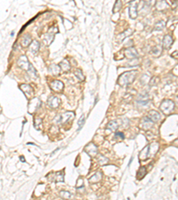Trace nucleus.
Returning <instances> with one entry per match:
<instances>
[{
	"label": "nucleus",
	"instance_id": "f257e3e1",
	"mask_svg": "<svg viewBox=\"0 0 178 200\" xmlns=\"http://www.w3.org/2000/svg\"><path fill=\"white\" fill-rule=\"evenodd\" d=\"M136 77V71H127V72L123 73L122 75L120 76L118 79V84L120 85V87H124V85L131 84L134 79Z\"/></svg>",
	"mask_w": 178,
	"mask_h": 200
},
{
	"label": "nucleus",
	"instance_id": "f03ea898",
	"mask_svg": "<svg viewBox=\"0 0 178 200\" xmlns=\"http://www.w3.org/2000/svg\"><path fill=\"white\" fill-rule=\"evenodd\" d=\"M74 118V113L73 112H65L62 115H59L55 118L54 122L58 125H63L69 121H70L71 119H73Z\"/></svg>",
	"mask_w": 178,
	"mask_h": 200
},
{
	"label": "nucleus",
	"instance_id": "7ed1b4c3",
	"mask_svg": "<svg viewBox=\"0 0 178 200\" xmlns=\"http://www.w3.org/2000/svg\"><path fill=\"white\" fill-rule=\"evenodd\" d=\"M159 109L164 114H169L175 109V102L170 101V100H165L161 102Z\"/></svg>",
	"mask_w": 178,
	"mask_h": 200
},
{
	"label": "nucleus",
	"instance_id": "20e7f679",
	"mask_svg": "<svg viewBox=\"0 0 178 200\" xmlns=\"http://www.w3.org/2000/svg\"><path fill=\"white\" fill-rule=\"evenodd\" d=\"M41 106V101L38 98H34L32 99L29 103V114H33L35 113Z\"/></svg>",
	"mask_w": 178,
	"mask_h": 200
},
{
	"label": "nucleus",
	"instance_id": "39448f33",
	"mask_svg": "<svg viewBox=\"0 0 178 200\" xmlns=\"http://www.w3.org/2000/svg\"><path fill=\"white\" fill-rule=\"evenodd\" d=\"M47 177L52 181L63 182L64 181V173H63V171H62V172H57V173H51L47 174Z\"/></svg>",
	"mask_w": 178,
	"mask_h": 200
},
{
	"label": "nucleus",
	"instance_id": "423d86ee",
	"mask_svg": "<svg viewBox=\"0 0 178 200\" xmlns=\"http://www.w3.org/2000/svg\"><path fill=\"white\" fill-rule=\"evenodd\" d=\"M58 32V30H57V27H52L50 30H48V32L47 33V35H46V37H44V43H46V45H47V46H49L51 43L53 42V40H54V35L56 34Z\"/></svg>",
	"mask_w": 178,
	"mask_h": 200
},
{
	"label": "nucleus",
	"instance_id": "0eeeda50",
	"mask_svg": "<svg viewBox=\"0 0 178 200\" xmlns=\"http://www.w3.org/2000/svg\"><path fill=\"white\" fill-rule=\"evenodd\" d=\"M138 1H131L129 6V16L131 19H136L137 17V6Z\"/></svg>",
	"mask_w": 178,
	"mask_h": 200
},
{
	"label": "nucleus",
	"instance_id": "6e6552de",
	"mask_svg": "<svg viewBox=\"0 0 178 200\" xmlns=\"http://www.w3.org/2000/svg\"><path fill=\"white\" fill-rule=\"evenodd\" d=\"M50 87L54 92L56 93H61L63 88H64V84L62 81H59V80H54L50 84Z\"/></svg>",
	"mask_w": 178,
	"mask_h": 200
},
{
	"label": "nucleus",
	"instance_id": "1a4fd4ad",
	"mask_svg": "<svg viewBox=\"0 0 178 200\" xmlns=\"http://www.w3.org/2000/svg\"><path fill=\"white\" fill-rule=\"evenodd\" d=\"M159 145L158 142H152V143H151L149 146H147L148 158H152V156H154L159 150Z\"/></svg>",
	"mask_w": 178,
	"mask_h": 200
},
{
	"label": "nucleus",
	"instance_id": "9d476101",
	"mask_svg": "<svg viewBox=\"0 0 178 200\" xmlns=\"http://www.w3.org/2000/svg\"><path fill=\"white\" fill-rule=\"evenodd\" d=\"M85 151L90 156H92V158H94V156H95L98 154V149H97V147L94 143H92V142L85 147Z\"/></svg>",
	"mask_w": 178,
	"mask_h": 200
},
{
	"label": "nucleus",
	"instance_id": "9b49d317",
	"mask_svg": "<svg viewBox=\"0 0 178 200\" xmlns=\"http://www.w3.org/2000/svg\"><path fill=\"white\" fill-rule=\"evenodd\" d=\"M17 65L22 69H26V70H29V66H31V64L29 63V61H28V58L25 56V55H22L18 62H17Z\"/></svg>",
	"mask_w": 178,
	"mask_h": 200
},
{
	"label": "nucleus",
	"instance_id": "f8f14e48",
	"mask_svg": "<svg viewBox=\"0 0 178 200\" xmlns=\"http://www.w3.org/2000/svg\"><path fill=\"white\" fill-rule=\"evenodd\" d=\"M20 89L25 93V95H26L27 98H31V97H32L34 91H33V88H32L29 84H22L20 85Z\"/></svg>",
	"mask_w": 178,
	"mask_h": 200
},
{
	"label": "nucleus",
	"instance_id": "ddd939ff",
	"mask_svg": "<svg viewBox=\"0 0 178 200\" xmlns=\"http://www.w3.org/2000/svg\"><path fill=\"white\" fill-rule=\"evenodd\" d=\"M47 104L52 109H57L61 104V101H60V99H59L58 97H56V96H51L48 99Z\"/></svg>",
	"mask_w": 178,
	"mask_h": 200
},
{
	"label": "nucleus",
	"instance_id": "4468645a",
	"mask_svg": "<svg viewBox=\"0 0 178 200\" xmlns=\"http://www.w3.org/2000/svg\"><path fill=\"white\" fill-rule=\"evenodd\" d=\"M125 56L127 57V59H136V57L138 56V53L137 51L134 48V47H128L125 50L124 52Z\"/></svg>",
	"mask_w": 178,
	"mask_h": 200
},
{
	"label": "nucleus",
	"instance_id": "2eb2a0df",
	"mask_svg": "<svg viewBox=\"0 0 178 200\" xmlns=\"http://www.w3.org/2000/svg\"><path fill=\"white\" fill-rule=\"evenodd\" d=\"M152 125H153V122L148 117L143 118L142 119V121H141V127L143 128V129H144V130L150 129V128L152 126Z\"/></svg>",
	"mask_w": 178,
	"mask_h": 200
},
{
	"label": "nucleus",
	"instance_id": "dca6fc26",
	"mask_svg": "<svg viewBox=\"0 0 178 200\" xmlns=\"http://www.w3.org/2000/svg\"><path fill=\"white\" fill-rule=\"evenodd\" d=\"M172 44H173V38L171 37V36L166 35L164 37V38H163V41H162L163 48H164V49H169L171 47Z\"/></svg>",
	"mask_w": 178,
	"mask_h": 200
},
{
	"label": "nucleus",
	"instance_id": "f3484780",
	"mask_svg": "<svg viewBox=\"0 0 178 200\" xmlns=\"http://www.w3.org/2000/svg\"><path fill=\"white\" fill-rule=\"evenodd\" d=\"M148 118H149L152 122H158L161 119V116L160 114L156 111V110H151L149 111V113H148Z\"/></svg>",
	"mask_w": 178,
	"mask_h": 200
},
{
	"label": "nucleus",
	"instance_id": "a211bd4d",
	"mask_svg": "<svg viewBox=\"0 0 178 200\" xmlns=\"http://www.w3.org/2000/svg\"><path fill=\"white\" fill-rule=\"evenodd\" d=\"M48 70H49V72H50L52 75H54V76H57V75L60 74L62 69H61V67L59 66V65H56V64H52V65H50V66H49Z\"/></svg>",
	"mask_w": 178,
	"mask_h": 200
},
{
	"label": "nucleus",
	"instance_id": "6ab92c4d",
	"mask_svg": "<svg viewBox=\"0 0 178 200\" xmlns=\"http://www.w3.org/2000/svg\"><path fill=\"white\" fill-rule=\"evenodd\" d=\"M39 48H40V44L37 40L32 41L31 46H29V50H31V52L34 54H36L39 51Z\"/></svg>",
	"mask_w": 178,
	"mask_h": 200
},
{
	"label": "nucleus",
	"instance_id": "aec40b11",
	"mask_svg": "<svg viewBox=\"0 0 178 200\" xmlns=\"http://www.w3.org/2000/svg\"><path fill=\"white\" fill-rule=\"evenodd\" d=\"M102 178V172H97L95 175H93L92 177L89 178L88 181H89V182H90V183H96V182H99Z\"/></svg>",
	"mask_w": 178,
	"mask_h": 200
},
{
	"label": "nucleus",
	"instance_id": "412c9836",
	"mask_svg": "<svg viewBox=\"0 0 178 200\" xmlns=\"http://www.w3.org/2000/svg\"><path fill=\"white\" fill-rule=\"evenodd\" d=\"M60 67H61L62 70L64 71V72H67V71L70 70V62H69V61L67 59H64L63 61L61 62Z\"/></svg>",
	"mask_w": 178,
	"mask_h": 200
},
{
	"label": "nucleus",
	"instance_id": "4be33fe9",
	"mask_svg": "<svg viewBox=\"0 0 178 200\" xmlns=\"http://www.w3.org/2000/svg\"><path fill=\"white\" fill-rule=\"evenodd\" d=\"M31 37L29 35H25L22 39V46L23 47H27L29 46H31Z\"/></svg>",
	"mask_w": 178,
	"mask_h": 200
},
{
	"label": "nucleus",
	"instance_id": "5701e85b",
	"mask_svg": "<svg viewBox=\"0 0 178 200\" xmlns=\"http://www.w3.org/2000/svg\"><path fill=\"white\" fill-rule=\"evenodd\" d=\"M137 102H138L139 104H141V105H147L148 103L150 102V101H149V99H148L147 94H144V95L142 94V95H140V97L138 98Z\"/></svg>",
	"mask_w": 178,
	"mask_h": 200
},
{
	"label": "nucleus",
	"instance_id": "b1692460",
	"mask_svg": "<svg viewBox=\"0 0 178 200\" xmlns=\"http://www.w3.org/2000/svg\"><path fill=\"white\" fill-rule=\"evenodd\" d=\"M118 125L116 121H111L108 123L107 125V129L110 130L111 132H115L117 129H118Z\"/></svg>",
	"mask_w": 178,
	"mask_h": 200
},
{
	"label": "nucleus",
	"instance_id": "393cba45",
	"mask_svg": "<svg viewBox=\"0 0 178 200\" xmlns=\"http://www.w3.org/2000/svg\"><path fill=\"white\" fill-rule=\"evenodd\" d=\"M133 33H134V30H130V28H128V30H127L124 31L123 33H121V34L118 35V38L120 39V40H123L124 38L129 37V36H130L131 34H133Z\"/></svg>",
	"mask_w": 178,
	"mask_h": 200
},
{
	"label": "nucleus",
	"instance_id": "a878e982",
	"mask_svg": "<svg viewBox=\"0 0 178 200\" xmlns=\"http://www.w3.org/2000/svg\"><path fill=\"white\" fill-rule=\"evenodd\" d=\"M168 7V5L166 1H158L156 3V8L158 10H164Z\"/></svg>",
	"mask_w": 178,
	"mask_h": 200
},
{
	"label": "nucleus",
	"instance_id": "bb28decb",
	"mask_svg": "<svg viewBox=\"0 0 178 200\" xmlns=\"http://www.w3.org/2000/svg\"><path fill=\"white\" fill-rule=\"evenodd\" d=\"M165 26H166L165 21H158V22L155 24V26H154V30H162L163 28H165Z\"/></svg>",
	"mask_w": 178,
	"mask_h": 200
},
{
	"label": "nucleus",
	"instance_id": "cd10ccee",
	"mask_svg": "<svg viewBox=\"0 0 178 200\" xmlns=\"http://www.w3.org/2000/svg\"><path fill=\"white\" fill-rule=\"evenodd\" d=\"M146 168L144 167V166H142L140 169H139V171H138V174H137V179L138 180H141V179H143V177H144V175L146 174Z\"/></svg>",
	"mask_w": 178,
	"mask_h": 200
},
{
	"label": "nucleus",
	"instance_id": "c85d7f7f",
	"mask_svg": "<svg viewBox=\"0 0 178 200\" xmlns=\"http://www.w3.org/2000/svg\"><path fill=\"white\" fill-rule=\"evenodd\" d=\"M74 74H75L76 78L79 80V81H84L85 80V77L82 73V70L81 69H76L75 72H74Z\"/></svg>",
	"mask_w": 178,
	"mask_h": 200
},
{
	"label": "nucleus",
	"instance_id": "c756f323",
	"mask_svg": "<svg viewBox=\"0 0 178 200\" xmlns=\"http://www.w3.org/2000/svg\"><path fill=\"white\" fill-rule=\"evenodd\" d=\"M28 72H29V74L31 75V77H34V78H38V77L36 69H35L32 65L29 66V70H28Z\"/></svg>",
	"mask_w": 178,
	"mask_h": 200
},
{
	"label": "nucleus",
	"instance_id": "7c9ffc66",
	"mask_svg": "<svg viewBox=\"0 0 178 200\" xmlns=\"http://www.w3.org/2000/svg\"><path fill=\"white\" fill-rule=\"evenodd\" d=\"M41 125H42V119L39 118H35V119H34V127H35V129L39 130L41 128Z\"/></svg>",
	"mask_w": 178,
	"mask_h": 200
},
{
	"label": "nucleus",
	"instance_id": "2f4dec72",
	"mask_svg": "<svg viewBox=\"0 0 178 200\" xmlns=\"http://www.w3.org/2000/svg\"><path fill=\"white\" fill-rule=\"evenodd\" d=\"M121 6H122V2L121 1H120V0L116 1L115 4H114V6H113V12H118L121 9Z\"/></svg>",
	"mask_w": 178,
	"mask_h": 200
},
{
	"label": "nucleus",
	"instance_id": "473e14b6",
	"mask_svg": "<svg viewBox=\"0 0 178 200\" xmlns=\"http://www.w3.org/2000/svg\"><path fill=\"white\" fill-rule=\"evenodd\" d=\"M108 162H109V159H108L107 158H105V156H102V155H99V158H98V163H99L101 165H106Z\"/></svg>",
	"mask_w": 178,
	"mask_h": 200
},
{
	"label": "nucleus",
	"instance_id": "72a5a7b5",
	"mask_svg": "<svg viewBox=\"0 0 178 200\" xmlns=\"http://www.w3.org/2000/svg\"><path fill=\"white\" fill-rule=\"evenodd\" d=\"M60 197H62V198H63V199H70L71 197H72V195H71V193H70L69 191H61L60 192Z\"/></svg>",
	"mask_w": 178,
	"mask_h": 200
},
{
	"label": "nucleus",
	"instance_id": "f704fd0d",
	"mask_svg": "<svg viewBox=\"0 0 178 200\" xmlns=\"http://www.w3.org/2000/svg\"><path fill=\"white\" fill-rule=\"evenodd\" d=\"M161 53V48L158 46H155L153 49H152V54L154 56H159V54Z\"/></svg>",
	"mask_w": 178,
	"mask_h": 200
},
{
	"label": "nucleus",
	"instance_id": "c9c22d12",
	"mask_svg": "<svg viewBox=\"0 0 178 200\" xmlns=\"http://www.w3.org/2000/svg\"><path fill=\"white\" fill-rule=\"evenodd\" d=\"M84 123H85V116L83 115L80 118H79V130H80L81 129V126H83V125H84Z\"/></svg>",
	"mask_w": 178,
	"mask_h": 200
},
{
	"label": "nucleus",
	"instance_id": "e433bc0d",
	"mask_svg": "<svg viewBox=\"0 0 178 200\" xmlns=\"http://www.w3.org/2000/svg\"><path fill=\"white\" fill-rule=\"evenodd\" d=\"M115 138H116V139L124 140V139H125V135H124V134L121 133V132H118V133H116V134H115Z\"/></svg>",
	"mask_w": 178,
	"mask_h": 200
},
{
	"label": "nucleus",
	"instance_id": "4c0bfd02",
	"mask_svg": "<svg viewBox=\"0 0 178 200\" xmlns=\"http://www.w3.org/2000/svg\"><path fill=\"white\" fill-rule=\"evenodd\" d=\"M20 159H21V161H22V162H25V160H24V158H23V156H21V158H20Z\"/></svg>",
	"mask_w": 178,
	"mask_h": 200
}]
</instances>
